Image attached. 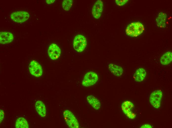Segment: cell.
<instances>
[{"label": "cell", "mask_w": 172, "mask_h": 128, "mask_svg": "<svg viewBox=\"0 0 172 128\" xmlns=\"http://www.w3.org/2000/svg\"><path fill=\"white\" fill-rule=\"evenodd\" d=\"M55 0H46L47 3L48 4H50L53 3L55 1Z\"/></svg>", "instance_id": "obj_23"}, {"label": "cell", "mask_w": 172, "mask_h": 128, "mask_svg": "<svg viewBox=\"0 0 172 128\" xmlns=\"http://www.w3.org/2000/svg\"><path fill=\"white\" fill-rule=\"evenodd\" d=\"M29 15L28 12L24 11H18L12 13L10 15L11 19L18 23H22L27 21Z\"/></svg>", "instance_id": "obj_7"}, {"label": "cell", "mask_w": 172, "mask_h": 128, "mask_svg": "<svg viewBox=\"0 0 172 128\" xmlns=\"http://www.w3.org/2000/svg\"><path fill=\"white\" fill-rule=\"evenodd\" d=\"M86 38L83 35L78 34L75 37L73 41V46L74 49L78 52L83 51L87 45Z\"/></svg>", "instance_id": "obj_3"}, {"label": "cell", "mask_w": 172, "mask_h": 128, "mask_svg": "<svg viewBox=\"0 0 172 128\" xmlns=\"http://www.w3.org/2000/svg\"><path fill=\"white\" fill-rule=\"evenodd\" d=\"M86 99L88 103L95 110H99L101 104L99 101L95 96L92 95L88 96Z\"/></svg>", "instance_id": "obj_15"}, {"label": "cell", "mask_w": 172, "mask_h": 128, "mask_svg": "<svg viewBox=\"0 0 172 128\" xmlns=\"http://www.w3.org/2000/svg\"><path fill=\"white\" fill-rule=\"evenodd\" d=\"M15 128H28V123L24 118L19 117L17 119L15 123Z\"/></svg>", "instance_id": "obj_18"}, {"label": "cell", "mask_w": 172, "mask_h": 128, "mask_svg": "<svg viewBox=\"0 0 172 128\" xmlns=\"http://www.w3.org/2000/svg\"><path fill=\"white\" fill-rule=\"evenodd\" d=\"M0 123H1L2 121L3 120L4 117V112L1 109L0 110Z\"/></svg>", "instance_id": "obj_21"}, {"label": "cell", "mask_w": 172, "mask_h": 128, "mask_svg": "<svg viewBox=\"0 0 172 128\" xmlns=\"http://www.w3.org/2000/svg\"><path fill=\"white\" fill-rule=\"evenodd\" d=\"M172 61V53L171 51L166 52L161 57L160 62L161 64L164 65H166L170 64Z\"/></svg>", "instance_id": "obj_17"}, {"label": "cell", "mask_w": 172, "mask_h": 128, "mask_svg": "<svg viewBox=\"0 0 172 128\" xmlns=\"http://www.w3.org/2000/svg\"><path fill=\"white\" fill-rule=\"evenodd\" d=\"M63 115L66 123L69 128H79V124L77 119L71 111L67 110H65Z\"/></svg>", "instance_id": "obj_2"}, {"label": "cell", "mask_w": 172, "mask_h": 128, "mask_svg": "<svg viewBox=\"0 0 172 128\" xmlns=\"http://www.w3.org/2000/svg\"><path fill=\"white\" fill-rule=\"evenodd\" d=\"M29 68L31 74L35 77H39L43 74V70L41 65L35 61L33 60L31 62Z\"/></svg>", "instance_id": "obj_8"}, {"label": "cell", "mask_w": 172, "mask_h": 128, "mask_svg": "<svg viewBox=\"0 0 172 128\" xmlns=\"http://www.w3.org/2000/svg\"><path fill=\"white\" fill-rule=\"evenodd\" d=\"M103 9V4L101 0L97 1L94 4L92 8V13L93 17L96 19L100 18Z\"/></svg>", "instance_id": "obj_10"}, {"label": "cell", "mask_w": 172, "mask_h": 128, "mask_svg": "<svg viewBox=\"0 0 172 128\" xmlns=\"http://www.w3.org/2000/svg\"><path fill=\"white\" fill-rule=\"evenodd\" d=\"M122 110L124 114L129 118L133 119L136 117V114L133 111L134 106L133 103L129 101L123 102L121 105Z\"/></svg>", "instance_id": "obj_5"}, {"label": "cell", "mask_w": 172, "mask_h": 128, "mask_svg": "<svg viewBox=\"0 0 172 128\" xmlns=\"http://www.w3.org/2000/svg\"><path fill=\"white\" fill-rule=\"evenodd\" d=\"M146 75L145 70L142 68L137 69L133 75V78L136 82H141L145 79Z\"/></svg>", "instance_id": "obj_14"}, {"label": "cell", "mask_w": 172, "mask_h": 128, "mask_svg": "<svg viewBox=\"0 0 172 128\" xmlns=\"http://www.w3.org/2000/svg\"><path fill=\"white\" fill-rule=\"evenodd\" d=\"M35 108L37 113L41 116L44 117L45 116L46 108L43 102L40 100L37 101L35 104Z\"/></svg>", "instance_id": "obj_16"}, {"label": "cell", "mask_w": 172, "mask_h": 128, "mask_svg": "<svg viewBox=\"0 0 172 128\" xmlns=\"http://www.w3.org/2000/svg\"><path fill=\"white\" fill-rule=\"evenodd\" d=\"M61 52V50L56 44H51L49 47L48 50V56L50 59L56 60L60 57Z\"/></svg>", "instance_id": "obj_9"}, {"label": "cell", "mask_w": 172, "mask_h": 128, "mask_svg": "<svg viewBox=\"0 0 172 128\" xmlns=\"http://www.w3.org/2000/svg\"><path fill=\"white\" fill-rule=\"evenodd\" d=\"M128 1V0H116L115 2L118 6H122L125 4Z\"/></svg>", "instance_id": "obj_20"}, {"label": "cell", "mask_w": 172, "mask_h": 128, "mask_svg": "<svg viewBox=\"0 0 172 128\" xmlns=\"http://www.w3.org/2000/svg\"><path fill=\"white\" fill-rule=\"evenodd\" d=\"M141 128H152V126L150 125L149 124H145L142 125L141 126Z\"/></svg>", "instance_id": "obj_22"}, {"label": "cell", "mask_w": 172, "mask_h": 128, "mask_svg": "<svg viewBox=\"0 0 172 128\" xmlns=\"http://www.w3.org/2000/svg\"><path fill=\"white\" fill-rule=\"evenodd\" d=\"M162 96V92L159 90L154 91L151 94L150 102L155 108L158 109L160 107Z\"/></svg>", "instance_id": "obj_6"}, {"label": "cell", "mask_w": 172, "mask_h": 128, "mask_svg": "<svg viewBox=\"0 0 172 128\" xmlns=\"http://www.w3.org/2000/svg\"><path fill=\"white\" fill-rule=\"evenodd\" d=\"M98 80V75L92 71L87 72L85 75L82 82L84 86L88 87L95 84Z\"/></svg>", "instance_id": "obj_4"}, {"label": "cell", "mask_w": 172, "mask_h": 128, "mask_svg": "<svg viewBox=\"0 0 172 128\" xmlns=\"http://www.w3.org/2000/svg\"><path fill=\"white\" fill-rule=\"evenodd\" d=\"M144 27L143 25L139 22H132L129 24L126 30V34L131 37L138 36L144 31Z\"/></svg>", "instance_id": "obj_1"}, {"label": "cell", "mask_w": 172, "mask_h": 128, "mask_svg": "<svg viewBox=\"0 0 172 128\" xmlns=\"http://www.w3.org/2000/svg\"><path fill=\"white\" fill-rule=\"evenodd\" d=\"M167 18V14L163 12H160L158 14L156 21L158 27L161 28H164L166 27Z\"/></svg>", "instance_id": "obj_12"}, {"label": "cell", "mask_w": 172, "mask_h": 128, "mask_svg": "<svg viewBox=\"0 0 172 128\" xmlns=\"http://www.w3.org/2000/svg\"><path fill=\"white\" fill-rule=\"evenodd\" d=\"M0 43L6 44L12 42L14 39L13 34L11 32H1L0 33Z\"/></svg>", "instance_id": "obj_11"}, {"label": "cell", "mask_w": 172, "mask_h": 128, "mask_svg": "<svg viewBox=\"0 0 172 128\" xmlns=\"http://www.w3.org/2000/svg\"><path fill=\"white\" fill-rule=\"evenodd\" d=\"M108 68L110 72L115 76L119 77L123 74V69L121 66L111 63L108 65Z\"/></svg>", "instance_id": "obj_13"}, {"label": "cell", "mask_w": 172, "mask_h": 128, "mask_svg": "<svg viewBox=\"0 0 172 128\" xmlns=\"http://www.w3.org/2000/svg\"><path fill=\"white\" fill-rule=\"evenodd\" d=\"M72 0H64L62 3V8L64 10L68 11L71 8L72 6Z\"/></svg>", "instance_id": "obj_19"}]
</instances>
